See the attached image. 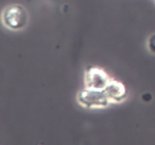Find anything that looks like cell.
<instances>
[{"mask_svg": "<svg viewBox=\"0 0 155 145\" xmlns=\"http://www.w3.org/2000/svg\"><path fill=\"white\" fill-rule=\"evenodd\" d=\"M111 80L108 74L100 67H90L85 74V85L88 89L104 90Z\"/></svg>", "mask_w": 155, "mask_h": 145, "instance_id": "cell-3", "label": "cell"}, {"mask_svg": "<svg viewBox=\"0 0 155 145\" xmlns=\"http://www.w3.org/2000/svg\"><path fill=\"white\" fill-rule=\"evenodd\" d=\"M147 47L148 51L152 54H155V33L150 36L147 41Z\"/></svg>", "mask_w": 155, "mask_h": 145, "instance_id": "cell-5", "label": "cell"}, {"mask_svg": "<svg viewBox=\"0 0 155 145\" xmlns=\"http://www.w3.org/2000/svg\"><path fill=\"white\" fill-rule=\"evenodd\" d=\"M2 21L8 29L18 31L27 27L29 22V15L23 6L14 5L4 9L2 14Z\"/></svg>", "mask_w": 155, "mask_h": 145, "instance_id": "cell-1", "label": "cell"}, {"mask_svg": "<svg viewBox=\"0 0 155 145\" xmlns=\"http://www.w3.org/2000/svg\"><path fill=\"white\" fill-rule=\"evenodd\" d=\"M78 103L85 108L99 109L111 104L104 90L85 88L77 95Z\"/></svg>", "mask_w": 155, "mask_h": 145, "instance_id": "cell-2", "label": "cell"}, {"mask_svg": "<svg viewBox=\"0 0 155 145\" xmlns=\"http://www.w3.org/2000/svg\"><path fill=\"white\" fill-rule=\"evenodd\" d=\"M104 90L110 103L122 102L127 97V89L124 84L112 79Z\"/></svg>", "mask_w": 155, "mask_h": 145, "instance_id": "cell-4", "label": "cell"}]
</instances>
